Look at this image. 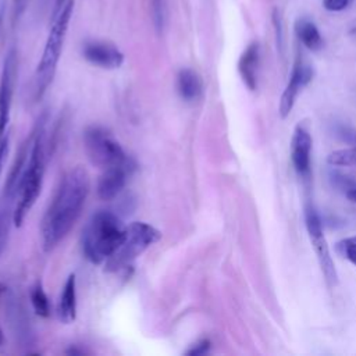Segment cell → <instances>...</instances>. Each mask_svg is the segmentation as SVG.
Here are the masks:
<instances>
[{
  "label": "cell",
  "mask_w": 356,
  "mask_h": 356,
  "mask_svg": "<svg viewBox=\"0 0 356 356\" xmlns=\"http://www.w3.org/2000/svg\"><path fill=\"white\" fill-rule=\"evenodd\" d=\"M90 191L88 171L76 165L68 170L46 209L42 224V246L44 252L53 250L76 222Z\"/></svg>",
  "instance_id": "6da1fadb"
},
{
  "label": "cell",
  "mask_w": 356,
  "mask_h": 356,
  "mask_svg": "<svg viewBox=\"0 0 356 356\" xmlns=\"http://www.w3.org/2000/svg\"><path fill=\"white\" fill-rule=\"evenodd\" d=\"M46 122H47V114L43 113L38 118L32 129L33 132L32 147H31L29 159L18 186L19 197L13 216V221L15 227L22 225L25 216L29 213V210L35 204L42 191V182H43V175L46 168V157H47L46 156Z\"/></svg>",
  "instance_id": "7a4b0ae2"
},
{
  "label": "cell",
  "mask_w": 356,
  "mask_h": 356,
  "mask_svg": "<svg viewBox=\"0 0 356 356\" xmlns=\"http://www.w3.org/2000/svg\"><path fill=\"white\" fill-rule=\"evenodd\" d=\"M127 225L111 211L99 210L82 231V253L92 264L104 263L122 243Z\"/></svg>",
  "instance_id": "3957f363"
},
{
  "label": "cell",
  "mask_w": 356,
  "mask_h": 356,
  "mask_svg": "<svg viewBox=\"0 0 356 356\" xmlns=\"http://www.w3.org/2000/svg\"><path fill=\"white\" fill-rule=\"evenodd\" d=\"M74 0H67L61 6V8L57 13H54L53 22L43 47V53L35 71L33 93L36 100L42 99V96L46 93L49 85L54 78L57 64L63 51L64 40L68 32V25L74 14Z\"/></svg>",
  "instance_id": "277c9868"
},
{
  "label": "cell",
  "mask_w": 356,
  "mask_h": 356,
  "mask_svg": "<svg viewBox=\"0 0 356 356\" xmlns=\"http://www.w3.org/2000/svg\"><path fill=\"white\" fill-rule=\"evenodd\" d=\"M83 147L90 163L102 170L111 167H135L136 163L113 134L100 125H90L83 132Z\"/></svg>",
  "instance_id": "5b68a950"
},
{
  "label": "cell",
  "mask_w": 356,
  "mask_h": 356,
  "mask_svg": "<svg viewBox=\"0 0 356 356\" xmlns=\"http://www.w3.org/2000/svg\"><path fill=\"white\" fill-rule=\"evenodd\" d=\"M161 238V232L145 221H134L127 227L125 238L118 249L104 261V271L117 273L132 264L149 246Z\"/></svg>",
  "instance_id": "8992f818"
},
{
  "label": "cell",
  "mask_w": 356,
  "mask_h": 356,
  "mask_svg": "<svg viewBox=\"0 0 356 356\" xmlns=\"http://www.w3.org/2000/svg\"><path fill=\"white\" fill-rule=\"evenodd\" d=\"M305 225L312 242V246L314 249V253L317 256L320 268L323 271V275L328 285L334 286L338 282V274L334 266V260L330 253V246L327 243V239L324 236L323 224L318 213L316 211L314 206L307 203L305 206Z\"/></svg>",
  "instance_id": "52a82bcc"
},
{
  "label": "cell",
  "mask_w": 356,
  "mask_h": 356,
  "mask_svg": "<svg viewBox=\"0 0 356 356\" xmlns=\"http://www.w3.org/2000/svg\"><path fill=\"white\" fill-rule=\"evenodd\" d=\"M18 74V56L14 49H10L4 57L3 68L0 74V140L8 132L10 113L13 104V96L17 83Z\"/></svg>",
  "instance_id": "ba28073f"
},
{
  "label": "cell",
  "mask_w": 356,
  "mask_h": 356,
  "mask_svg": "<svg viewBox=\"0 0 356 356\" xmlns=\"http://www.w3.org/2000/svg\"><path fill=\"white\" fill-rule=\"evenodd\" d=\"M312 79H313V68L307 63H305L302 58L298 57L293 64L289 81L280 99L278 110H280L281 118H286L291 114L299 93Z\"/></svg>",
  "instance_id": "9c48e42d"
},
{
  "label": "cell",
  "mask_w": 356,
  "mask_h": 356,
  "mask_svg": "<svg viewBox=\"0 0 356 356\" xmlns=\"http://www.w3.org/2000/svg\"><path fill=\"white\" fill-rule=\"evenodd\" d=\"M83 58L104 70L120 68L124 63V53L111 42L107 40H88L82 46Z\"/></svg>",
  "instance_id": "30bf717a"
},
{
  "label": "cell",
  "mask_w": 356,
  "mask_h": 356,
  "mask_svg": "<svg viewBox=\"0 0 356 356\" xmlns=\"http://www.w3.org/2000/svg\"><path fill=\"white\" fill-rule=\"evenodd\" d=\"M310 153L312 136L302 125H296L291 139V161L296 174L303 179L310 177Z\"/></svg>",
  "instance_id": "8fae6325"
},
{
  "label": "cell",
  "mask_w": 356,
  "mask_h": 356,
  "mask_svg": "<svg viewBox=\"0 0 356 356\" xmlns=\"http://www.w3.org/2000/svg\"><path fill=\"white\" fill-rule=\"evenodd\" d=\"M135 167H111L103 170L97 182V195L102 200H113L125 188Z\"/></svg>",
  "instance_id": "7c38bea8"
},
{
  "label": "cell",
  "mask_w": 356,
  "mask_h": 356,
  "mask_svg": "<svg viewBox=\"0 0 356 356\" xmlns=\"http://www.w3.org/2000/svg\"><path fill=\"white\" fill-rule=\"evenodd\" d=\"M260 64V46L257 42H252L242 51L238 61V71L249 90L257 88V71Z\"/></svg>",
  "instance_id": "4fadbf2b"
},
{
  "label": "cell",
  "mask_w": 356,
  "mask_h": 356,
  "mask_svg": "<svg viewBox=\"0 0 356 356\" xmlns=\"http://www.w3.org/2000/svg\"><path fill=\"white\" fill-rule=\"evenodd\" d=\"M32 139H33V132H31L29 136L21 143V146L17 152V156H15L13 164H11L7 181H6V195L8 197H13L18 192V186H19L24 170H25L28 159H29V153H31V147H32Z\"/></svg>",
  "instance_id": "5bb4252c"
},
{
  "label": "cell",
  "mask_w": 356,
  "mask_h": 356,
  "mask_svg": "<svg viewBox=\"0 0 356 356\" xmlns=\"http://www.w3.org/2000/svg\"><path fill=\"white\" fill-rule=\"evenodd\" d=\"M57 318L64 324H71L76 318V277L70 274L57 303Z\"/></svg>",
  "instance_id": "9a60e30c"
},
{
  "label": "cell",
  "mask_w": 356,
  "mask_h": 356,
  "mask_svg": "<svg viewBox=\"0 0 356 356\" xmlns=\"http://www.w3.org/2000/svg\"><path fill=\"white\" fill-rule=\"evenodd\" d=\"M177 90L185 102L197 100L203 93L202 76L192 68H181L177 74Z\"/></svg>",
  "instance_id": "2e32d148"
},
{
  "label": "cell",
  "mask_w": 356,
  "mask_h": 356,
  "mask_svg": "<svg viewBox=\"0 0 356 356\" xmlns=\"http://www.w3.org/2000/svg\"><path fill=\"white\" fill-rule=\"evenodd\" d=\"M295 33L306 49L317 51L323 47V38L313 21L307 18H299L295 22Z\"/></svg>",
  "instance_id": "e0dca14e"
},
{
  "label": "cell",
  "mask_w": 356,
  "mask_h": 356,
  "mask_svg": "<svg viewBox=\"0 0 356 356\" xmlns=\"http://www.w3.org/2000/svg\"><path fill=\"white\" fill-rule=\"evenodd\" d=\"M31 303L33 307V312L39 317H49L50 316V300L43 289L42 282H36L31 289Z\"/></svg>",
  "instance_id": "ac0fdd59"
},
{
  "label": "cell",
  "mask_w": 356,
  "mask_h": 356,
  "mask_svg": "<svg viewBox=\"0 0 356 356\" xmlns=\"http://www.w3.org/2000/svg\"><path fill=\"white\" fill-rule=\"evenodd\" d=\"M327 163L334 167L356 165V145L346 149H338L327 156Z\"/></svg>",
  "instance_id": "d6986e66"
},
{
  "label": "cell",
  "mask_w": 356,
  "mask_h": 356,
  "mask_svg": "<svg viewBox=\"0 0 356 356\" xmlns=\"http://www.w3.org/2000/svg\"><path fill=\"white\" fill-rule=\"evenodd\" d=\"M152 21L157 33H161L167 21V0H150Z\"/></svg>",
  "instance_id": "ffe728a7"
},
{
  "label": "cell",
  "mask_w": 356,
  "mask_h": 356,
  "mask_svg": "<svg viewBox=\"0 0 356 356\" xmlns=\"http://www.w3.org/2000/svg\"><path fill=\"white\" fill-rule=\"evenodd\" d=\"M335 250L339 256L356 267V235L338 241L335 243Z\"/></svg>",
  "instance_id": "44dd1931"
},
{
  "label": "cell",
  "mask_w": 356,
  "mask_h": 356,
  "mask_svg": "<svg viewBox=\"0 0 356 356\" xmlns=\"http://www.w3.org/2000/svg\"><path fill=\"white\" fill-rule=\"evenodd\" d=\"M331 181L332 184L338 188V189H342L345 193L355 189L356 188V181H353L350 177L348 175H343V174H339V172H331Z\"/></svg>",
  "instance_id": "7402d4cb"
},
{
  "label": "cell",
  "mask_w": 356,
  "mask_h": 356,
  "mask_svg": "<svg viewBox=\"0 0 356 356\" xmlns=\"http://www.w3.org/2000/svg\"><path fill=\"white\" fill-rule=\"evenodd\" d=\"M273 25L275 29V40L280 50H282L284 44V31H282V18L280 15V11L277 8L273 10Z\"/></svg>",
  "instance_id": "603a6c76"
},
{
  "label": "cell",
  "mask_w": 356,
  "mask_h": 356,
  "mask_svg": "<svg viewBox=\"0 0 356 356\" xmlns=\"http://www.w3.org/2000/svg\"><path fill=\"white\" fill-rule=\"evenodd\" d=\"M210 348H211V342L209 339H200L199 342L192 345L191 349L186 350V355L202 356V355H206L210 350Z\"/></svg>",
  "instance_id": "cb8c5ba5"
},
{
  "label": "cell",
  "mask_w": 356,
  "mask_h": 356,
  "mask_svg": "<svg viewBox=\"0 0 356 356\" xmlns=\"http://www.w3.org/2000/svg\"><path fill=\"white\" fill-rule=\"evenodd\" d=\"M352 0H323V7L328 11H342L349 7Z\"/></svg>",
  "instance_id": "d4e9b609"
},
{
  "label": "cell",
  "mask_w": 356,
  "mask_h": 356,
  "mask_svg": "<svg viewBox=\"0 0 356 356\" xmlns=\"http://www.w3.org/2000/svg\"><path fill=\"white\" fill-rule=\"evenodd\" d=\"M7 149H8V132L0 140V171H1V164H3V159H4L6 153H7Z\"/></svg>",
  "instance_id": "484cf974"
},
{
  "label": "cell",
  "mask_w": 356,
  "mask_h": 356,
  "mask_svg": "<svg viewBox=\"0 0 356 356\" xmlns=\"http://www.w3.org/2000/svg\"><path fill=\"white\" fill-rule=\"evenodd\" d=\"M4 292H6V285H4L3 282H0V298H1V295H3ZM6 345H7V341H6L4 332H3V330H1V327H0V353L4 352Z\"/></svg>",
  "instance_id": "4316f807"
},
{
  "label": "cell",
  "mask_w": 356,
  "mask_h": 356,
  "mask_svg": "<svg viewBox=\"0 0 356 356\" xmlns=\"http://www.w3.org/2000/svg\"><path fill=\"white\" fill-rule=\"evenodd\" d=\"M14 17L19 18V15L22 14V11L25 10L26 6V0H14Z\"/></svg>",
  "instance_id": "83f0119b"
},
{
  "label": "cell",
  "mask_w": 356,
  "mask_h": 356,
  "mask_svg": "<svg viewBox=\"0 0 356 356\" xmlns=\"http://www.w3.org/2000/svg\"><path fill=\"white\" fill-rule=\"evenodd\" d=\"M345 195H346V197H348L350 202L356 203V188L352 189V191H349V192H346Z\"/></svg>",
  "instance_id": "f1b7e54d"
},
{
  "label": "cell",
  "mask_w": 356,
  "mask_h": 356,
  "mask_svg": "<svg viewBox=\"0 0 356 356\" xmlns=\"http://www.w3.org/2000/svg\"><path fill=\"white\" fill-rule=\"evenodd\" d=\"M4 7L6 4L3 3L1 7H0V31H1V26H3V17H4Z\"/></svg>",
  "instance_id": "f546056e"
},
{
  "label": "cell",
  "mask_w": 356,
  "mask_h": 356,
  "mask_svg": "<svg viewBox=\"0 0 356 356\" xmlns=\"http://www.w3.org/2000/svg\"><path fill=\"white\" fill-rule=\"evenodd\" d=\"M67 0H56V7H54V13H57L60 8H61V6L65 3Z\"/></svg>",
  "instance_id": "4dcf8cb0"
}]
</instances>
